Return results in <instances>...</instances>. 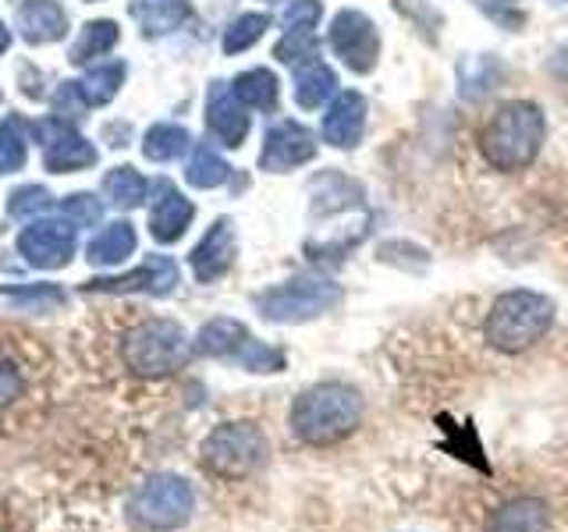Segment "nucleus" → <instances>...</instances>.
<instances>
[{
	"label": "nucleus",
	"instance_id": "obj_7",
	"mask_svg": "<svg viewBox=\"0 0 568 532\" xmlns=\"http://www.w3.org/2000/svg\"><path fill=\"white\" fill-rule=\"evenodd\" d=\"M331 50L355 75H369L381 58V32L363 11H337L331 22Z\"/></svg>",
	"mask_w": 568,
	"mask_h": 532
},
{
	"label": "nucleus",
	"instance_id": "obj_15",
	"mask_svg": "<svg viewBox=\"0 0 568 532\" xmlns=\"http://www.w3.org/2000/svg\"><path fill=\"white\" fill-rule=\"evenodd\" d=\"M192 217H195V206L185 200V195L178 192L174 185L160 182L156 185V200L150 206V235L156 242H164V245L178 242L189 231Z\"/></svg>",
	"mask_w": 568,
	"mask_h": 532
},
{
	"label": "nucleus",
	"instance_id": "obj_6",
	"mask_svg": "<svg viewBox=\"0 0 568 532\" xmlns=\"http://www.w3.org/2000/svg\"><path fill=\"white\" fill-rule=\"evenodd\" d=\"M266 458V437L253 422H224L203 443V466L221 479L256 472Z\"/></svg>",
	"mask_w": 568,
	"mask_h": 532
},
{
	"label": "nucleus",
	"instance_id": "obj_21",
	"mask_svg": "<svg viewBox=\"0 0 568 532\" xmlns=\"http://www.w3.org/2000/svg\"><path fill=\"white\" fill-rule=\"evenodd\" d=\"M337 96V75L327 68V64H302L295 71V103L302 111H316V106H324Z\"/></svg>",
	"mask_w": 568,
	"mask_h": 532
},
{
	"label": "nucleus",
	"instance_id": "obj_24",
	"mask_svg": "<svg viewBox=\"0 0 568 532\" xmlns=\"http://www.w3.org/2000/svg\"><path fill=\"white\" fill-rule=\"evenodd\" d=\"M231 89H235V96L248 106V111H274L277 103V75L266 68H253V71H242V75L231 82Z\"/></svg>",
	"mask_w": 568,
	"mask_h": 532
},
{
	"label": "nucleus",
	"instance_id": "obj_10",
	"mask_svg": "<svg viewBox=\"0 0 568 532\" xmlns=\"http://www.w3.org/2000/svg\"><path fill=\"white\" fill-rule=\"evenodd\" d=\"M18 248H22V256L32 266L53 270V266H64L71 253H75V227L68 221H36L18 235Z\"/></svg>",
	"mask_w": 568,
	"mask_h": 532
},
{
	"label": "nucleus",
	"instance_id": "obj_29",
	"mask_svg": "<svg viewBox=\"0 0 568 532\" xmlns=\"http://www.w3.org/2000/svg\"><path fill=\"white\" fill-rule=\"evenodd\" d=\"M103 192H106V200H111L114 206L132 209V206H142V200H146L150 182L135 167H114L111 174L103 177Z\"/></svg>",
	"mask_w": 568,
	"mask_h": 532
},
{
	"label": "nucleus",
	"instance_id": "obj_3",
	"mask_svg": "<svg viewBox=\"0 0 568 532\" xmlns=\"http://www.w3.org/2000/svg\"><path fill=\"white\" fill-rule=\"evenodd\" d=\"M550 324H555V301L540 291L519 288V291H505L494 301L484 334L490 348L505 355H519L537 345L550 330Z\"/></svg>",
	"mask_w": 568,
	"mask_h": 532
},
{
	"label": "nucleus",
	"instance_id": "obj_4",
	"mask_svg": "<svg viewBox=\"0 0 568 532\" xmlns=\"http://www.w3.org/2000/svg\"><path fill=\"white\" fill-rule=\"evenodd\" d=\"M124 362L139 377H168V372L182 369L189 362V337L185 330L171 324V319H150V324L135 327L124 337Z\"/></svg>",
	"mask_w": 568,
	"mask_h": 532
},
{
	"label": "nucleus",
	"instance_id": "obj_11",
	"mask_svg": "<svg viewBox=\"0 0 568 532\" xmlns=\"http://www.w3.org/2000/svg\"><path fill=\"white\" fill-rule=\"evenodd\" d=\"M135 511H139V519L146 522V525H156V529H171L178 522H185L189 519V511H192V493L189 487L182 483V479H153V483L139 493V501H135Z\"/></svg>",
	"mask_w": 568,
	"mask_h": 532
},
{
	"label": "nucleus",
	"instance_id": "obj_34",
	"mask_svg": "<svg viewBox=\"0 0 568 532\" xmlns=\"http://www.w3.org/2000/svg\"><path fill=\"white\" fill-rule=\"evenodd\" d=\"M50 206V192L43 185H29V188H18L11 195V217H32Z\"/></svg>",
	"mask_w": 568,
	"mask_h": 532
},
{
	"label": "nucleus",
	"instance_id": "obj_12",
	"mask_svg": "<svg viewBox=\"0 0 568 532\" xmlns=\"http://www.w3.org/2000/svg\"><path fill=\"white\" fill-rule=\"evenodd\" d=\"M366 96L355 93V89H345L327 103V114L320 121V135H324L327 146L334 150H352L359 146L366 135Z\"/></svg>",
	"mask_w": 568,
	"mask_h": 532
},
{
	"label": "nucleus",
	"instance_id": "obj_25",
	"mask_svg": "<svg viewBox=\"0 0 568 532\" xmlns=\"http://www.w3.org/2000/svg\"><path fill=\"white\" fill-rule=\"evenodd\" d=\"M189 142L192 139H189V132L182 129V124L160 121L146 135H142V153H146V160H153V164H171V160H178L189 150Z\"/></svg>",
	"mask_w": 568,
	"mask_h": 532
},
{
	"label": "nucleus",
	"instance_id": "obj_35",
	"mask_svg": "<svg viewBox=\"0 0 568 532\" xmlns=\"http://www.w3.org/2000/svg\"><path fill=\"white\" fill-rule=\"evenodd\" d=\"M26 390V380H22V372L14 369V362L8 359H0V408L11 405L18 395Z\"/></svg>",
	"mask_w": 568,
	"mask_h": 532
},
{
	"label": "nucleus",
	"instance_id": "obj_38",
	"mask_svg": "<svg viewBox=\"0 0 568 532\" xmlns=\"http://www.w3.org/2000/svg\"><path fill=\"white\" fill-rule=\"evenodd\" d=\"M558 4H565V0H558Z\"/></svg>",
	"mask_w": 568,
	"mask_h": 532
},
{
	"label": "nucleus",
	"instance_id": "obj_17",
	"mask_svg": "<svg viewBox=\"0 0 568 532\" xmlns=\"http://www.w3.org/2000/svg\"><path fill=\"white\" fill-rule=\"evenodd\" d=\"M178 284V266L168 256H150L139 270L124 274L118 280H97V291H146V295H168Z\"/></svg>",
	"mask_w": 568,
	"mask_h": 532
},
{
	"label": "nucleus",
	"instance_id": "obj_33",
	"mask_svg": "<svg viewBox=\"0 0 568 532\" xmlns=\"http://www.w3.org/2000/svg\"><path fill=\"white\" fill-rule=\"evenodd\" d=\"M320 14H324L320 0H292V4H284V11H281V25H284V32H292V29H316Z\"/></svg>",
	"mask_w": 568,
	"mask_h": 532
},
{
	"label": "nucleus",
	"instance_id": "obj_2",
	"mask_svg": "<svg viewBox=\"0 0 568 532\" xmlns=\"http://www.w3.org/2000/svg\"><path fill=\"white\" fill-rule=\"evenodd\" d=\"M544 142L547 121L540 106L529 100H511L487 121L484 135H479V150H484V160L494 171L515 174L526 171L540 156Z\"/></svg>",
	"mask_w": 568,
	"mask_h": 532
},
{
	"label": "nucleus",
	"instance_id": "obj_8",
	"mask_svg": "<svg viewBox=\"0 0 568 532\" xmlns=\"http://www.w3.org/2000/svg\"><path fill=\"white\" fill-rule=\"evenodd\" d=\"M36 139H40L43 146V164L47 171L53 174H75V171H85L97 164V146L89 142L85 135H79L75 129H71L68 121H40L36 124Z\"/></svg>",
	"mask_w": 568,
	"mask_h": 532
},
{
	"label": "nucleus",
	"instance_id": "obj_13",
	"mask_svg": "<svg viewBox=\"0 0 568 532\" xmlns=\"http://www.w3.org/2000/svg\"><path fill=\"white\" fill-rule=\"evenodd\" d=\"M206 129L224 146H242L248 135V106L235 96L227 82H213L206 93Z\"/></svg>",
	"mask_w": 568,
	"mask_h": 532
},
{
	"label": "nucleus",
	"instance_id": "obj_16",
	"mask_svg": "<svg viewBox=\"0 0 568 532\" xmlns=\"http://www.w3.org/2000/svg\"><path fill=\"white\" fill-rule=\"evenodd\" d=\"M124 82V64H100V68H89L82 79L75 82H64V93L61 100L68 106H103V103H111L118 96V89Z\"/></svg>",
	"mask_w": 568,
	"mask_h": 532
},
{
	"label": "nucleus",
	"instance_id": "obj_23",
	"mask_svg": "<svg viewBox=\"0 0 568 532\" xmlns=\"http://www.w3.org/2000/svg\"><path fill=\"white\" fill-rule=\"evenodd\" d=\"M132 253H135V231H132V224H124V221L106 224L100 235L85 245L89 263H97V266H114V263H121L124 256H132Z\"/></svg>",
	"mask_w": 568,
	"mask_h": 532
},
{
	"label": "nucleus",
	"instance_id": "obj_32",
	"mask_svg": "<svg viewBox=\"0 0 568 532\" xmlns=\"http://www.w3.org/2000/svg\"><path fill=\"white\" fill-rule=\"evenodd\" d=\"M64 217H68V224L93 227L103 217V203L97 200V195H89V192H75V195H68V200H64Z\"/></svg>",
	"mask_w": 568,
	"mask_h": 532
},
{
	"label": "nucleus",
	"instance_id": "obj_14",
	"mask_svg": "<svg viewBox=\"0 0 568 532\" xmlns=\"http://www.w3.org/2000/svg\"><path fill=\"white\" fill-rule=\"evenodd\" d=\"M235 248H239L235 245V224L221 217L203 235V242L192 248V270H195V277H200L203 284L224 277L231 270V263H235Z\"/></svg>",
	"mask_w": 568,
	"mask_h": 532
},
{
	"label": "nucleus",
	"instance_id": "obj_31",
	"mask_svg": "<svg viewBox=\"0 0 568 532\" xmlns=\"http://www.w3.org/2000/svg\"><path fill=\"white\" fill-rule=\"evenodd\" d=\"M274 58L281 64H292V68H302V64H313L320 58V47H316V32L313 29H292L281 35V43L274 47Z\"/></svg>",
	"mask_w": 568,
	"mask_h": 532
},
{
	"label": "nucleus",
	"instance_id": "obj_9",
	"mask_svg": "<svg viewBox=\"0 0 568 532\" xmlns=\"http://www.w3.org/2000/svg\"><path fill=\"white\" fill-rule=\"evenodd\" d=\"M316 156V135L298 121H277L271 132L263 135L260 150V167L271 174L295 171L302 164H310Z\"/></svg>",
	"mask_w": 568,
	"mask_h": 532
},
{
	"label": "nucleus",
	"instance_id": "obj_30",
	"mask_svg": "<svg viewBox=\"0 0 568 532\" xmlns=\"http://www.w3.org/2000/svg\"><path fill=\"white\" fill-rule=\"evenodd\" d=\"M271 29V14H263V11H248V14H239L235 22L227 25L224 32V53H242L248 47H256L263 40V32Z\"/></svg>",
	"mask_w": 568,
	"mask_h": 532
},
{
	"label": "nucleus",
	"instance_id": "obj_22",
	"mask_svg": "<svg viewBox=\"0 0 568 532\" xmlns=\"http://www.w3.org/2000/svg\"><path fill=\"white\" fill-rule=\"evenodd\" d=\"M248 341V330L239 324V319H210V324L200 330V348L203 355H213V359H239V351Z\"/></svg>",
	"mask_w": 568,
	"mask_h": 532
},
{
	"label": "nucleus",
	"instance_id": "obj_18",
	"mask_svg": "<svg viewBox=\"0 0 568 532\" xmlns=\"http://www.w3.org/2000/svg\"><path fill=\"white\" fill-rule=\"evenodd\" d=\"M18 29H22L26 43H53L61 40L68 32V14L61 4H53V0H26L22 8H18Z\"/></svg>",
	"mask_w": 568,
	"mask_h": 532
},
{
	"label": "nucleus",
	"instance_id": "obj_19",
	"mask_svg": "<svg viewBox=\"0 0 568 532\" xmlns=\"http://www.w3.org/2000/svg\"><path fill=\"white\" fill-rule=\"evenodd\" d=\"M547 504L537 497H519V501H508L505 508H497L490 514V522L484 532H547Z\"/></svg>",
	"mask_w": 568,
	"mask_h": 532
},
{
	"label": "nucleus",
	"instance_id": "obj_26",
	"mask_svg": "<svg viewBox=\"0 0 568 532\" xmlns=\"http://www.w3.org/2000/svg\"><path fill=\"white\" fill-rule=\"evenodd\" d=\"M121 40V29L118 22H106V18H100V22H89L79 35V43L71 47V64H89L93 58H103V53H111Z\"/></svg>",
	"mask_w": 568,
	"mask_h": 532
},
{
	"label": "nucleus",
	"instance_id": "obj_27",
	"mask_svg": "<svg viewBox=\"0 0 568 532\" xmlns=\"http://www.w3.org/2000/svg\"><path fill=\"white\" fill-rule=\"evenodd\" d=\"M29 156V124L11 114L0 121V174H14L26 167Z\"/></svg>",
	"mask_w": 568,
	"mask_h": 532
},
{
	"label": "nucleus",
	"instance_id": "obj_36",
	"mask_svg": "<svg viewBox=\"0 0 568 532\" xmlns=\"http://www.w3.org/2000/svg\"><path fill=\"white\" fill-rule=\"evenodd\" d=\"M11 47V29L4 25V22H0V53H4Z\"/></svg>",
	"mask_w": 568,
	"mask_h": 532
},
{
	"label": "nucleus",
	"instance_id": "obj_28",
	"mask_svg": "<svg viewBox=\"0 0 568 532\" xmlns=\"http://www.w3.org/2000/svg\"><path fill=\"white\" fill-rule=\"evenodd\" d=\"M227 160L213 150V146H195L192 156H189V167H185V182L195 185V188H217L227 182Z\"/></svg>",
	"mask_w": 568,
	"mask_h": 532
},
{
	"label": "nucleus",
	"instance_id": "obj_37",
	"mask_svg": "<svg viewBox=\"0 0 568 532\" xmlns=\"http://www.w3.org/2000/svg\"><path fill=\"white\" fill-rule=\"evenodd\" d=\"M479 4H515V0H479Z\"/></svg>",
	"mask_w": 568,
	"mask_h": 532
},
{
	"label": "nucleus",
	"instance_id": "obj_5",
	"mask_svg": "<svg viewBox=\"0 0 568 532\" xmlns=\"http://www.w3.org/2000/svg\"><path fill=\"white\" fill-rule=\"evenodd\" d=\"M260 316H266L271 324H306L331 309L342 306V288L334 280H313V277H295L284 280L277 288L263 291L256 298Z\"/></svg>",
	"mask_w": 568,
	"mask_h": 532
},
{
	"label": "nucleus",
	"instance_id": "obj_20",
	"mask_svg": "<svg viewBox=\"0 0 568 532\" xmlns=\"http://www.w3.org/2000/svg\"><path fill=\"white\" fill-rule=\"evenodd\" d=\"M189 0H132V18L146 35H168L189 18Z\"/></svg>",
	"mask_w": 568,
	"mask_h": 532
},
{
	"label": "nucleus",
	"instance_id": "obj_1",
	"mask_svg": "<svg viewBox=\"0 0 568 532\" xmlns=\"http://www.w3.org/2000/svg\"><path fill=\"white\" fill-rule=\"evenodd\" d=\"M363 422V398L348 383H313L292 405V433L310 448L342 443Z\"/></svg>",
	"mask_w": 568,
	"mask_h": 532
}]
</instances>
